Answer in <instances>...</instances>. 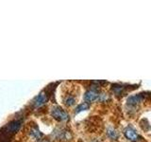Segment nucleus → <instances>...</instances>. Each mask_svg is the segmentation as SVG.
Returning <instances> with one entry per match:
<instances>
[{
	"label": "nucleus",
	"instance_id": "20e7f679",
	"mask_svg": "<svg viewBox=\"0 0 151 142\" xmlns=\"http://www.w3.org/2000/svg\"><path fill=\"white\" fill-rule=\"evenodd\" d=\"M48 99V95L46 92H41L37 97L34 98V99L32 101V104L35 108H39L42 106L47 101Z\"/></svg>",
	"mask_w": 151,
	"mask_h": 142
},
{
	"label": "nucleus",
	"instance_id": "9b49d317",
	"mask_svg": "<svg viewBox=\"0 0 151 142\" xmlns=\"http://www.w3.org/2000/svg\"><path fill=\"white\" fill-rule=\"evenodd\" d=\"M40 142H50L49 140H47V139H42V140H41Z\"/></svg>",
	"mask_w": 151,
	"mask_h": 142
},
{
	"label": "nucleus",
	"instance_id": "1a4fd4ad",
	"mask_svg": "<svg viewBox=\"0 0 151 142\" xmlns=\"http://www.w3.org/2000/svg\"><path fill=\"white\" fill-rule=\"evenodd\" d=\"M88 108H89V104H88L87 102H83V103H80L79 105H78V107L76 108V111H75V113H76V114H78V113L81 112V111L87 110Z\"/></svg>",
	"mask_w": 151,
	"mask_h": 142
},
{
	"label": "nucleus",
	"instance_id": "9d476101",
	"mask_svg": "<svg viewBox=\"0 0 151 142\" xmlns=\"http://www.w3.org/2000/svg\"><path fill=\"white\" fill-rule=\"evenodd\" d=\"M107 135L110 136L111 139H113V140H115V139L118 138V133L114 129H112V128H110V129L108 130Z\"/></svg>",
	"mask_w": 151,
	"mask_h": 142
},
{
	"label": "nucleus",
	"instance_id": "f257e3e1",
	"mask_svg": "<svg viewBox=\"0 0 151 142\" xmlns=\"http://www.w3.org/2000/svg\"><path fill=\"white\" fill-rule=\"evenodd\" d=\"M51 116L58 121H67L69 120L68 113L60 106H53L51 108Z\"/></svg>",
	"mask_w": 151,
	"mask_h": 142
},
{
	"label": "nucleus",
	"instance_id": "0eeeda50",
	"mask_svg": "<svg viewBox=\"0 0 151 142\" xmlns=\"http://www.w3.org/2000/svg\"><path fill=\"white\" fill-rule=\"evenodd\" d=\"M76 101H77V99H76V97L74 95H68V96H66L64 98V104L66 106L70 107V106L74 105L76 103Z\"/></svg>",
	"mask_w": 151,
	"mask_h": 142
},
{
	"label": "nucleus",
	"instance_id": "7ed1b4c3",
	"mask_svg": "<svg viewBox=\"0 0 151 142\" xmlns=\"http://www.w3.org/2000/svg\"><path fill=\"white\" fill-rule=\"evenodd\" d=\"M145 97H148V93H140V94L134 95V96L129 97V99H127V102L129 105L135 106L137 104L141 103L143 101H145Z\"/></svg>",
	"mask_w": 151,
	"mask_h": 142
},
{
	"label": "nucleus",
	"instance_id": "39448f33",
	"mask_svg": "<svg viewBox=\"0 0 151 142\" xmlns=\"http://www.w3.org/2000/svg\"><path fill=\"white\" fill-rule=\"evenodd\" d=\"M99 96V92L96 88L89 89L84 95V99L88 102H93L94 101H97V98Z\"/></svg>",
	"mask_w": 151,
	"mask_h": 142
},
{
	"label": "nucleus",
	"instance_id": "f03ea898",
	"mask_svg": "<svg viewBox=\"0 0 151 142\" xmlns=\"http://www.w3.org/2000/svg\"><path fill=\"white\" fill-rule=\"evenodd\" d=\"M124 135L127 139L130 140V141H133V142L138 141L141 138V136L138 134V132H137L132 126H127L125 128Z\"/></svg>",
	"mask_w": 151,
	"mask_h": 142
},
{
	"label": "nucleus",
	"instance_id": "6e6552de",
	"mask_svg": "<svg viewBox=\"0 0 151 142\" xmlns=\"http://www.w3.org/2000/svg\"><path fill=\"white\" fill-rule=\"evenodd\" d=\"M30 135L35 139H40L42 137V133L39 131L38 128L34 127V128H32V129L30 130Z\"/></svg>",
	"mask_w": 151,
	"mask_h": 142
},
{
	"label": "nucleus",
	"instance_id": "423d86ee",
	"mask_svg": "<svg viewBox=\"0 0 151 142\" xmlns=\"http://www.w3.org/2000/svg\"><path fill=\"white\" fill-rule=\"evenodd\" d=\"M21 127V121L20 120H12L7 125V132H9V134H13L16 133Z\"/></svg>",
	"mask_w": 151,
	"mask_h": 142
}]
</instances>
